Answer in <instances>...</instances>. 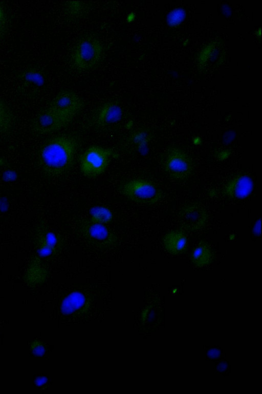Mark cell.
Masks as SVG:
<instances>
[{
  "label": "cell",
  "mask_w": 262,
  "mask_h": 394,
  "mask_svg": "<svg viewBox=\"0 0 262 394\" xmlns=\"http://www.w3.org/2000/svg\"><path fill=\"white\" fill-rule=\"evenodd\" d=\"M77 148L73 136L61 135L48 140L40 148L37 157L41 171L49 176L60 175L73 165Z\"/></svg>",
  "instance_id": "1"
},
{
  "label": "cell",
  "mask_w": 262,
  "mask_h": 394,
  "mask_svg": "<svg viewBox=\"0 0 262 394\" xmlns=\"http://www.w3.org/2000/svg\"><path fill=\"white\" fill-rule=\"evenodd\" d=\"M77 232L89 244L102 251L110 250L118 244L116 234L105 225L91 221L89 219H81L76 224Z\"/></svg>",
  "instance_id": "2"
},
{
  "label": "cell",
  "mask_w": 262,
  "mask_h": 394,
  "mask_svg": "<svg viewBox=\"0 0 262 394\" xmlns=\"http://www.w3.org/2000/svg\"><path fill=\"white\" fill-rule=\"evenodd\" d=\"M120 192L137 203L153 205L162 199L161 191L151 182L141 179L129 180L120 188Z\"/></svg>",
  "instance_id": "3"
},
{
  "label": "cell",
  "mask_w": 262,
  "mask_h": 394,
  "mask_svg": "<svg viewBox=\"0 0 262 394\" xmlns=\"http://www.w3.org/2000/svg\"><path fill=\"white\" fill-rule=\"evenodd\" d=\"M103 48L99 41L92 36L81 38L74 50L72 61L74 66L80 70L90 69L100 60Z\"/></svg>",
  "instance_id": "4"
},
{
  "label": "cell",
  "mask_w": 262,
  "mask_h": 394,
  "mask_svg": "<svg viewBox=\"0 0 262 394\" xmlns=\"http://www.w3.org/2000/svg\"><path fill=\"white\" fill-rule=\"evenodd\" d=\"M114 151L98 146L89 147L82 154L80 166L82 173L93 178L103 173L106 169Z\"/></svg>",
  "instance_id": "5"
},
{
  "label": "cell",
  "mask_w": 262,
  "mask_h": 394,
  "mask_svg": "<svg viewBox=\"0 0 262 394\" xmlns=\"http://www.w3.org/2000/svg\"><path fill=\"white\" fill-rule=\"evenodd\" d=\"M163 167L168 175L175 180L182 181L188 179L193 170L192 161L183 150L172 147L165 154Z\"/></svg>",
  "instance_id": "6"
},
{
  "label": "cell",
  "mask_w": 262,
  "mask_h": 394,
  "mask_svg": "<svg viewBox=\"0 0 262 394\" xmlns=\"http://www.w3.org/2000/svg\"><path fill=\"white\" fill-rule=\"evenodd\" d=\"M83 102L75 92L62 91L51 101L48 107L69 123L81 110Z\"/></svg>",
  "instance_id": "7"
},
{
  "label": "cell",
  "mask_w": 262,
  "mask_h": 394,
  "mask_svg": "<svg viewBox=\"0 0 262 394\" xmlns=\"http://www.w3.org/2000/svg\"><path fill=\"white\" fill-rule=\"evenodd\" d=\"M69 123L49 107L39 111L33 119L31 128L37 134H45L58 130Z\"/></svg>",
  "instance_id": "8"
},
{
  "label": "cell",
  "mask_w": 262,
  "mask_h": 394,
  "mask_svg": "<svg viewBox=\"0 0 262 394\" xmlns=\"http://www.w3.org/2000/svg\"><path fill=\"white\" fill-rule=\"evenodd\" d=\"M206 210L198 203H192L181 209L179 219L181 226L187 230L196 231L203 229L208 221Z\"/></svg>",
  "instance_id": "9"
},
{
  "label": "cell",
  "mask_w": 262,
  "mask_h": 394,
  "mask_svg": "<svg viewBox=\"0 0 262 394\" xmlns=\"http://www.w3.org/2000/svg\"><path fill=\"white\" fill-rule=\"evenodd\" d=\"M17 78L20 91L27 95H36L46 83L44 72L36 67L25 68L18 74Z\"/></svg>",
  "instance_id": "10"
},
{
  "label": "cell",
  "mask_w": 262,
  "mask_h": 394,
  "mask_svg": "<svg viewBox=\"0 0 262 394\" xmlns=\"http://www.w3.org/2000/svg\"><path fill=\"white\" fill-rule=\"evenodd\" d=\"M253 189V182L251 178L244 174L236 175L225 185L223 194L230 199H243L247 198Z\"/></svg>",
  "instance_id": "11"
},
{
  "label": "cell",
  "mask_w": 262,
  "mask_h": 394,
  "mask_svg": "<svg viewBox=\"0 0 262 394\" xmlns=\"http://www.w3.org/2000/svg\"><path fill=\"white\" fill-rule=\"evenodd\" d=\"M48 271L42 264L40 258L33 257L30 260L24 274V281L30 287L43 283L47 278Z\"/></svg>",
  "instance_id": "12"
},
{
  "label": "cell",
  "mask_w": 262,
  "mask_h": 394,
  "mask_svg": "<svg viewBox=\"0 0 262 394\" xmlns=\"http://www.w3.org/2000/svg\"><path fill=\"white\" fill-rule=\"evenodd\" d=\"M122 116V110L119 104L115 102H108L100 108L96 122L100 127H106L119 122Z\"/></svg>",
  "instance_id": "13"
},
{
  "label": "cell",
  "mask_w": 262,
  "mask_h": 394,
  "mask_svg": "<svg viewBox=\"0 0 262 394\" xmlns=\"http://www.w3.org/2000/svg\"><path fill=\"white\" fill-rule=\"evenodd\" d=\"M56 250L58 253L64 246L62 237L58 233L49 230L45 224L40 222L35 230V238Z\"/></svg>",
  "instance_id": "14"
},
{
  "label": "cell",
  "mask_w": 262,
  "mask_h": 394,
  "mask_svg": "<svg viewBox=\"0 0 262 394\" xmlns=\"http://www.w3.org/2000/svg\"><path fill=\"white\" fill-rule=\"evenodd\" d=\"M165 249L170 254L178 255L183 252L187 245L186 235L179 231H171L163 239Z\"/></svg>",
  "instance_id": "15"
},
{
  "label": "cell",
  "mask_w": 262,
  "mask_h": 394,
  "mask_svg": "<svg viewBox=\"0 0 262 394\" xmlns=\"http://www.w3.org/2000/svg\"><path fill=\"white\" fill-rule=\"evenodd\" d=\"M212 259L211 249L205 242H201L193 250L191 255V262L198 267L209 265Z\"/></svg>",
  "instance_id": "16"
},
{
  "label": "cell",
  "mask_w": 262,
  "mask_h": 394,
  "mask_svg": "<svg viewBox=\"0 0 262 394\" xmlns=\"http://www.w3.org/2000/svg\"><path fill=\"white\" fill-rule=\"evenodd\" d=\"M14 123L15 117L12 110L0 97V137L11 131Z\"/></svg>",
  "instance_id": "17"
},
{
  "label": "cell",
  "mask_w": 262,
  "mask_h": 394,
  "mask_svg": "<svg viewBox=\"0 0 262 394\" xmlns=\"http://www.w3.org/2000/svg\"><path fill=\"white\" fill-rule=\"evenodd\" d=\"M86 297L81 292L76 291L69 294L63 300L62 309L64 312L71 313L87 303Z\"/></svg>",
  "instance_id": "18"
},
{
  "label": "cell",
  "mask_w": 262,
  "mask_h": 394,
  "mask_svg": "<svg viewBox=\"0 0 262 394\" xmlns=\"http://www.w3.org/2000/svg\"><path fill=\"white\" fill-rule=\"evenodd\" d=\"M89 219L95 223L106 225L111 223L114 219V214L108 208L98 206L93 207L90 212Z\"/></svg>",
  "instance_id": "19"
},
{
  "label": "cell",
  "mask_w": 262,
  "mask_h": 394,
  "mask_svg": "<svg viewBox=\"0 0 262 394\" xmlns=\"http://www.w3.org/2000/svg\"><path fill=\"white\" fill-rule=\"evenodd\" d=\"M150 139L149 134L145 131L138 129L134 131L130 136L131 143L138 149L144 148Z\"/></svg>",
  "instance_id": "20"
},
{
  "label": "cell",
  "mask_w": 262,
  "mask_h": 394,
  "mask_svg": "<svg viewBox=\"0 0 262 394\" xmlns=\"http://www.w3.org/2000/svg\"><path fill=\"white\" fill-rule=\"evenodd\" d=\"M37 256L39 258H48L54 256L58 252L39 240L34 239Z\"/></svg>",
  "instance_id": "21"
},
{
  "label": "cell",
  "mask_w": 262,
  "mask_h": 394,
  "mask_svg": "<svg viewBox=\"0 0 262 394\" xmlns=\"http://www.w3.org/2000/svg\"><path fill=\"white\" fill-rule=\"evenodd\" d=\"M68 13L73 16H78L83 14L86 9V5L81 2H68L66 4Z\"/></svg>",
  "instance_id": "22"
},
{
  "label": "cell",
  "mask_w": 262,
  "mask_h": 394,
  "mask_svg": "<svg viewBox=\"0 0 262 394\" xmlns=\"http://www.w3.org/2000/svg\"><path fill=\"white\" fill-rule=\"evenodd\" d=\"M9 28V17L7 10L0 2V42L7 33Z\"/></svg>",
  "instance_id": "23"
},
{
  "label": "cell",
  "mask_w": 262,
  "mask_h": 394,
  "mask_svg": "<svg viewBox=\"0 0 262 394\" xmlns=\"http://www.w3.org/2000/svg\"><path fill=\"white\" fill-rule=\"evenodd\" d=\"M31 349L33 354L38 356L43 355L45 351L43 345L38 340H35L31 343Z\"/></svg>",
  "instance_id": "24"
},
{
  "label": "cell",
  "mask_w": 262,
  "mask_h": 394,
  "mask_svg": "<svg viewBox=\"0 0 262 394\" xmlns=\"http://www.w3.org/2000/svg\"><path fill=\"white\" fill-rule=\"evenodd\" d=\"M184 16V13L181 10H177L170 13L168 17L170 24L175 25L179 23Z\"/></svg>",
  "instance_id": "25"
},
{
  "label": "cell",
  "mask_w": 262,
  "mask_h": 394,
  "mask_svg": "<svg viewBox=\"0 0 262 394\" xmlns=\"http://www.w3.org/2000/svg\"><path fill=\"white\" fill-rule=\"evenodd\" d=\"M208 354L210 358H216L219 356L220 352L216 349H211L209 351Z\"/></svg>",
  "instance_id": "26"
},
{
  "label": "cell",
  "mask_w": 262,
  "mask_h": 394,
  "mask_svg": "<svg viewBox=\"0 0 262 394\" xmlns=\"http://www.w3.org/2000/svg\"><path fill=\"white\" fill-rule=\"evenodd\" d=\"M47 381V379L44 377L37 378L36 381V383L38 386H41L44 384Z\"/></svg>",
  "instance_id": "27"
},
{
  "label": "cell",
  "mask_w": 262,
  "mask_h": 394,
  "mask_svg": "<svg viewBox=\"0 0 262 394\" xmlns=\"http://www.w3.org/2000/svg\"><path fill=\"white\" fill-rule=\"evenodd\" d=\"M227 365L225 363H221L219 366V369L221 371L224 370L226 368Z\"/></svg>",
  "instance_id": "28"
}]
</instances>
